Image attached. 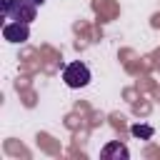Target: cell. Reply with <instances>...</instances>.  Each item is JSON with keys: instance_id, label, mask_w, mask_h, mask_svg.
I'll return each mask as SVG.
<instances>
[{"instance_id": "cell-4", "label": "cell", "mask_w": 160, "mask_h": 160, "mask_svg": "<svg viewBox=\"0 0 160 160\" xmlns=\"http://www.w3.org/2000/svg\"><path fill=\"white\" fill-rule=\"evenodd\" d=\"M100 158H102V160H128V158H130V150H128L120 140H112V142H108V145L100 150Z\"/></svg>"}, {"instance_id": "cell-3", "label": "cell", "mask_w": 160, "mask_h": 160, "mask_svg": "<svg viewBox=\"0 0 160 160\" xmlns=\"http://www.w3.org/2000/svg\"><path fill=\"white\" fill-rule=\"evenodd\" d=\"M30 22H18V20H12V22H5L2 25V38L8 40V42H25L28 38H30V28H28Z\"/></svg>"}, {"instance_id": "cell-5", "label": "cell", "mask_w": 160, "mask_h": 160, "mask_svg": "<svg viewBox=\"0 0 160 160\" xmlns=\"http://www.w3.org/2000/svg\"><path fill=\"white\" fill-rule=\"evenodd\" d=\"M130 132H132L135 138H152V128H150V125H132Z\"/></svg>"}, {"instance_id": "cell-6", "label": "cell", "mask_w": 160, "mask_h": 160, "mask_svg": "<svg viewBox=\"0 0 160 160\" xmlns=\"http://www.w3.org/2000/svg\"><path fill=\"white\" fill-rule=\"evenodd\" d=\"M32 2H35V5H42V2H45V0H32Z\"/></svg>"}, {"instance_id": "cell-2", "label": "cell", "mask_w": 160, "mask_h": 160, "mask_svg": "<svg viewBox=\"0 0 160 160\" xmlns=\"http://www.w3.org/2000/svg\"><path fill=\"white\" fill-rule=\"evenodd\" d=\"M62 80H65L68 88H85L90 82V68L85 62H80V60L68 62L62 68Z\"/></svg>"}, {"instance_id": "cell-1", "label": "cell", "mask_w": 160, "mask_h": 160, "mask_svg": "<svg viewBox=\"0 0 160 160\" xmlns=\"http://www.w3.org/2000/svg\"><path fill=\"white\" fill-rule=\"evenodd\" d=\"M0 10L8 20H18V22H32L38 15V5L32 0H2Z\"/></svg>"}]
</instances>
